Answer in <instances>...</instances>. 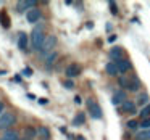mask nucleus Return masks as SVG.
Returning <instances> with one entry per match:
<instances>
[{"instance_id": "obj_1", "label": "nucleus", "mask_w": 150, "mask_h": 140, "mask_svg": "<svg viewBox=\"0 0 150 140\" xmlns=\"http://www.w3.org/2000/svg\"><path fill=\"white\" fill-rule=\"evenodd\" d=\"M45 32H44V24H37L33 29V34H31V45H33L34 50H40L44 40H45Z\"/></svg>"}, {"instance_id": "obj_2", "label": "nucleus", "mask_w": 150, "mask_h": 140, "mask_svg": "<svg viewBox=\"0 0 150 140\" xmlns=\"http://www.w3.org/2000/svg\"><path fill=\"white\" fill-rule=\"evenodd\" d=\"M55 45H57V37L55 36H47L39 52L42 53V55H50V53H52V50L55 49Z\"/></svg>"}, {"instance_id": "obj_3", "label": "nucleus", "mask_w": 150, "mask_h": 140, "mask_svg": "<svg viewBox=\"0 0 150 140\" xmlns=\"http://www.w3.org/2000/svg\"><path fill=\"white\" fill-rule=\"evenodd\" d=\"M86 105H87V110H89V113H91V116L94 117V119H100L102 117V108L97 105V101H95L94 98H87Z\"/></svg>"}, {"instance_id": "obj_4", "label": "nucleus", "mask_w": 150, "mask_h": 140, "mask_svg": "<svg viewBox=\"0 0 150 140\" xmlns=\"http://www.w3.org/2000/svg\"><path fill=\"white\" fill-rule=\"evenodd\" d=\"M15 124V114L13 113H2L0 114V130H7Z\"/></svg>"}, {"instance_id": "obj_5", "label": "nucleus", "mask_w": 150, "mask_h": 140, "mask_svg": "<svg viewBox=\"0 0 150 140\" xmlns=\"http://www.w3.org/2000/svg\"><path fill=\"white\" fill-rule=\"evenodd\" d=\"M26 20H28V23H31V24L39 23V20H40V10H39V8H31L29 11H26Z\"/></svg>"}, {"instance_id": "obj_6", "label": "nucleus", "mask_w": 150, "mask_h": 140, "mask_svg": "<svg viewBox=\"0 0 150 140\" xmlns=\"http://www.w3.org/2000/svg\"><path fill=\"white\" fill-rule=\"evenodd\" d=\"M65 74L68 76L69 79H71V77H76V76L81 74V66H79L78 63H71V65H69L68 68H66Z\"/></svg>"}, {"instance_id": "obj_7", "label": "nucleus", "mask_w": 150, "mask_h": 140, "mask_svg": "<svg viewBox=\"0 0 150 140\" xmlns=\"http://www.w3.org/2000/svg\"><path fill=\"white\" fill-rule=\"evenodd\" d=\"M36 7V0H23V2H18V5H16V11H24V10H28L29 11L31 8H34Z\"/></svg>"}, {"instance_id": "obj_8", "label": "nucleus", "mask_w": 150, "mask_h": 140, "mask_svg": "<svg viewBox=\"0 0 150 140\" xmlns=\"http://www.w3.org/2000/svg\"><path fill=\"white\" fill-rule=\"evenodd\" d=\"M110 58L113 60L115 63L123 60V47H113V49L110 50Z\"/></svg>"}, {"instance_id": "obj_9", "label": "nucleus", "mask_w": 150, "mask_h": 140, "mask_svg": "<svg viewBox=\"0 0 150 140\" xmlns=\"http://www.w3.org/2000/svg\"><path fill=\"white\" fill-rule=\"evenodd\" d=\"M28 45H29V39H28V36L24 32H21L20 36H18V47H20V50H23V52H28Z\"/></svg>"}, {"instance_id": "obj_10", "label": "nucleus", "mask_w": 150, "mask_h": 140, "mask_svg": "<svg viewBox=\"0 0 150 140\" xmlns=\"http://www.w3.org/2000/svg\"><path fill=\"white\" fill-rule=\"evenodd\" d=\"M124 100H126V94H124L123 90H118V92H115V94H113L111 103H113V105H121Z\"/></svg>"}, {"instance_id": "obj_11", "label": "nucleus", "mask_w": 150, "mask_h": 140, "mask_svg": "<svg viewBox=\"0 0 150 140\" xmlns=\"http://www.w3.org/2000/svg\"><path fill=\"white\" fill-rule=\"evenodd\" d=\"M121 108H123V111H126V113H136V103L131 100H124L123 103H121Z\"/></svg>"}, {"instance_id": "obj_12", "label": "nucleus", "mask_w": 150, "mask_h": 140, "mask_svg": "<svg viewBox=\"0 0 150 140\" xmlns=\"http://www.w3.org/2000/svg\"><path fill=\"white\" fill-rule=\"evenodd\" d=\"M116 66H118V71L120 72H126V71H129L131 69V63H129V60H120V61H116Z\"/></svg>"}, {"instance_id": "obj_13", "label": "nucleus", "mask_w": 150, "mask_h": 140, "mask_svg": "<svg viewBox=\"0 0 150 140\" xmlns=\"http://www.w3.org/2000/svg\"><path fill=\"white\" fill-rule=\"evenodd\" d=\"M37 135H39V139H42V140H49L50 139V130L47 129L45 126H40L39 129H37Z\"/></svg>"}, {"instance_id": "obj_14", "label": "nucleus", "mask_w": 150, "mask_h": 140, "mask_svg": "<svg viewBox=\"0 0 150 140\" xmlns=\"http://www.w3.org/2000/svg\"><path fill=\"white\" fill-rule=\"evenodd\" d=\"M105 69H107V72L110 76H118V66H116V63L115 61H110V63H107V66H105Z\"/></svg>"}, {"instance_id": "obj_15", "label": "nucleus", "mask_w": 150, "mask_h": 140, "mask_svg": "<svg viewBox=\"0 0 150 140\" xmlns=\"http://www.w3.org/2000/svg\"><path fill=\"white\" fill-rule=\"evenodd\" d=\"M36 135H37V129H34V127H26L24 129V139L26 140L36 139Z\"/></svg>"}, {"instance_id": "obj_16", "label": "nucleus", "mask_w": 150, "mask_h": 140, "mask_svg": "<svg viewBox=\"0 0 150 140\" xmlns=\"http://www.w3.org/2000/svg\"><path fill=\"white\" fill-rule=\"evenodd\" d=\"M149 94H139L137 95V101H136V105H147L149 103Z\"/></svg>"}, {"instance_id": "obj_17", "label": "nucleus", "mask_w": 150, "mask_h": 140, "mask_svg": "<svg viewBox=\"0 0 150 140\" xmlns=\"http://www.w3.org/2000/svg\"><path fill=\"white\" fill-rule=\"evenodd\" d=\"M2 139L4 140H20V137H18V134L15 132V130H7Z\"/></svg>"}, {"instance_id": "obj_18", "label": "nucleus", "mask_w": 150, "mask_h": 140, "mask_svg": "<svg viewBox=\"0 0 150 140\" xmlns=\"http://www.w3.org/2000/svg\"><path fill=\"white\" fill-rule=\"evenodd\" d=\"M131 81H132V77H127L126 74H123L120 77V85L121 87H126V89H129V85H131Z\"/></svg>"}, {"instance_id": "obj_19", "label": "nucleus", "mask_w": 150, "mask_h": 140, "mask_svg": "<svg viewBox=\"0 0 150 140\" xmlns=\"http://www.w3.org/2000/svg\"><path fill=\"white\" fill-rule=\"evenodd\" d=\"M58 58V55H57L55 52H52L50 53V55H47V60H45V66L47 68H50V66L53 65V63H55V60Z\"/></svg>"}, {"instance_id": "obj_20", "label": "nucleus", "mask_w": 150, "mask_h": 140, "mask_svg": "<svg viewBox=\"0 0 150 140\" xmlns=\"http://www.w3.org/2000/svg\"><path fill=\"white\" fill-rule=\"evenodd\" d=\"M86 122V116H84V113H79L78 116L73 119V126H81V124H84Z\"/></svg>"}, {"instance_id": "obj_21", "label": "nucleus", "mask_w": 150, "mask_h": 140, "mask_svg": "<svg viewBox=\"0 0 150 140\" xmlns=\"http://www.w3.org/2000/svg\"><path fill=\"white\" fill-rule=\"evenodd\" d=\"M137 140H150V129L137 134Z\"/></svg>"}, {"instance_id": "obj_22", "label": "nucleus", "mask_w": 150, "mask_h": 140, "mask_svg": "<svg viewBox=\"0 0 150 140\" xmlns=\"http://www.w3.org/2000/svg\"><path fill=\"white\" fill-rule=\"evenodd\" d=\"M127 90H131V92L139 90V81H137L136 77H132V81H131V85H129V89H127Z\"/></svg>"}, {"instance_id": "obj_23", "label": "nucleus", "mask_w": 150, "mask_h": 140, "mask_svg": "<svg viewBox=\"0 0 150 140\" xmlns=\"http://www.w3.org/2000/svg\"><path fill=\"white\" fill-rule=\"evenodd\" d=\"M140 114H142V117H144V119H147V117L150 116V103L147 105L145 108H144V110H142V113H140Z\"/></svg>"}, {"instance_id": "obj_24", "label": "nucleus", "mask_w": 150, "mask_h": 140, "mask_svg": "<svg viewBox=\"0 0 150 140\" xmlns=\"http://www.w3.org/2000/svg\"><path fill=\"white\" fill-rule=\"evenodd\" d=\"M21 74H23L24 77H31V76H33V69H31V68H24L23 71H21Z\"/></svg>"}, {"instance_id": "obj_25", "label": "nucleus", "mask_w": 150, "mask_h": 140, "mask_svg": "<svg viewBox=\"0 0 150 140\" xmlns=\"http://www.w3.org/2000/svg\"><path fill=\"white\" fill-rule=\"evenodd\" d=\"M108 7L111 8V13H113V15H116V13H118V8H116V4H115L113 0H111V2H108Z\"/></svg>"}, {"instance_id": "obj_26", "label": "nucleus", "mask_w": 150, "mask_h": 140, "mask_svg": "<svg viewBox=\"0 0 150 140\" xmlns=\"http://www.w3.org/2000/svg\"><path fill=\"white\" fill-rule=\"evenodd\" d=\"M140 126H142V127H144V129H145V130H149V129H150V117H147V119H144Z\"/></svg>"}, {"instance_id": "obj_27", "label": "nucleus", "mask_w": 150, "mask_h": 140, "mask_svg": "<svg viewBox=\"0 0 150 140\" xmlns=\"http://www.w3.org/2000/svg\"><path fill=\"white\" fill-rule=\"evenodd\" d=\"M137 126H139V124H137V121H129V122H127V127H129V129H137Z\"/></svg>"}, {"instance_id": "obj_28", "label": "nucleus", "mask_w": 150, "mask_h": 140, "mask_svg": "<svg viewBox=\"0 0 150 140\" xmlns=\"http://www.w3.org/2000/svg\"><path fill=\"white\" fill-rule=\"evenodd\" d=\"M63 85H65L66 89H73V87H74V84H73V81H65V82H63Z\"/></svg>"}, {"instance_id": "obj_29", "label": "nucleus", "mask_w": 150, "mask_h": 140, "mask_svg": "<svg viewBox=\"0 0 150 140\" xmlns=\"http://www.w3.org/2000/svg\"><path fill=\"white\" fill-rule=\"evenodd\" d=\"M0 18L4 20V26H5V27H8V18H7V15L2 13V16H0Z\"/></svg>"}, {"instance_id": "obj_30", "label": "nucleus", "mask_w": 150, "mask_h": 140, "mask_svg": "<svg viewBox=\"0 0 150 140\" xmlns=\"http://www.w3.org/2000/svg\"><path fill=\"white\" fill-rule=\"evenodd\" d=\"M74 103H76V105H81V103H82V98L79 97V95H76V97H74Z\"/></svg>"}, {"instance_id": "obj_31", "label": "nucleus", "mask_w": 150, "mask_h": 140, "mask_svg": "<svg viewBox=\"0 0 150 140\" xmlns=\"http://www.w3.org/2000/svg\"><path fill=\"white\" fill-rule=\"evenodd\" d=\"M39 103L40 105H47V98H39Z\"/></svg>"}, {"instance_id": "obj_32", "label": "nucleus", "mask_w": 150, "mask_h": 140, "mask_svg": "<svg viewBox=\"0 0 150 140\" xmlns=\"http://www.w3.org/2000/svg\"><path fill=\"white\" fill-rule=\"evenodd\" d=\"M115 40H116V36H110V37H108V42H115Z\"/></svg>"}, {"instance_id": "obj_33", "label": "nucleus", "mask_w": 150, "mask_h": 140, "mask_svg": "<svg viewBox=\"0 0 150 140\" xmlns=\"http://www.w3.org/2000/svg\"><path fill=\"white\" fill-rule=\"evenodd\" d=\"M4 106H5V105L2 103V101H0V113H2V111H4Z\"/></svg>"}, {"instance_id": "obj_34", "label": "nucleus", "mask_w": 150, "mask_h": 140, "mask_svg": "<svg viewBox=\"0 0 150 140\" xmlns=\"http://www.w3.org/2000/svg\"><path fill=\"white\" fill-rule=\"evenodd\" d=\"M76 140H86V139L82 135H78V137H76Z\"/></svg>"}, {"instance_id": "obj_35", "label": "nucleus", "mask_w": 150, "mask_h": 140, "mask_svg": "<svg viewBox=\"0 0 150 140\" xmlns=\"http://www.w3.org/2000/svg\"><path fill=\"white\" fill-rule=\"evenodd\" d=\"M0 140H4V139H0Z\"/></svg>"}]
</instances>
